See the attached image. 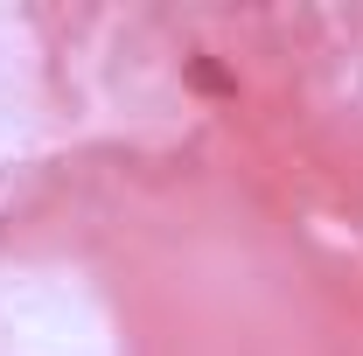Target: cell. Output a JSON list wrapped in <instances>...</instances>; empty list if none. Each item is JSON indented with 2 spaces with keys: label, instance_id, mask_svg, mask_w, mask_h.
<instances>
[{
  "label": "cell",
  "instance_id": "6da1fadb",
  "mask_svg": "<svg viewBox=\"0 0 363 356\" xmlns=\"http://www.w3.org/2000/svg\"><path fill=\"white\" fill-rule=\"evenodd\" d=\"M189 84H196V91H210V98H230V91H238V77H230L217 56H196V63H189Z\"/></svg>",
  "mask_w": 363,
  "mask_h": 356
}]
</instances>
